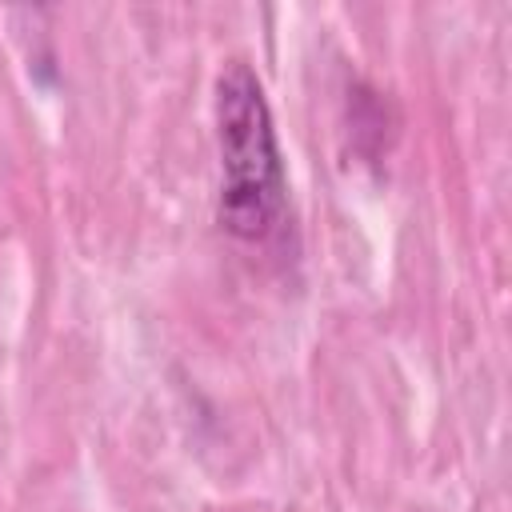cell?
Instances as JSON below:
<instances>
[{
  "label": "cell",
  "instance_id": "6da1fadb",
  "mask_svg": "<svg viewBox=\"0 0 512 512\" xmlns=\"http://www.w3.org/2000/svg\"><path fill=\"white\" fill-rule=\"evenodd\" d=\"M216 156H220V224L228 236L260 244L288 212V172L264 80L248 60H228L212 88Z\"/></svg>",
  "mask_w": 512,
  "mask_h": 512
}]
</instances>
